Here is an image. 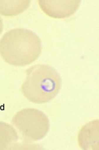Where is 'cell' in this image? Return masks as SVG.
<instances>
[{"instance_id": "obj_1", "label": "cell", "mask_w": 99, "mask_h": 150, "mask_svg": "<svg viewBox=\"0 0 99 150\" xmlns=\"http://www.w3.org/2000/svg\"><path fill=\"white\" fill-rule=\"evenodd\" d=\"M42 51L39 37L27 29L9 30L0 40V56L6 63L13 66L32 64L38 58Z\"/></svg>"}, {"instance_id": "obj_2", "label": "cell", "mask_w": 99, "mask_h": 150, "mask_svg": "<svg viewBox=\"0 0 99 150\" xmlns=\"http://www.w3.org/2000/svg\"><path fill=\"white\" fill-rule=\"evenodd\" d=\"M26 74L21 90L23 96L33 103H47L53 100L61 89L60 75L50 66L35 65L27 69Z\"/></svg>"}, {"instance_id": "obj_3", "label": "cell", "mask_w": 99, "mask_h": 150, "mask_svg": "<svg viewBox=\"0 0 99 150\" xmlns=\"http://www.w3.org/2000/svg\"><path fill=\"white\" fill-rule=\"evenodd\" d=\"M12 123L23 139L37 141L43 139L49 132L50 123L44 113L39 110L27 108L20 110L13 117Z\"/></svg>"}, {"instance_id": "obj_4", "label": "cell", "mask_w": 99, "mask_h": 150, "mask_svg": "<svg viewBox=\"0 0 99 150\" xmlns=\"http://www.w3.org/2000/svg\"><path fill=\"white\" fill-rule=\"evenodd\" d=\"M81 0H37L45 15L54 19L68 18L76 13Z\"/></svg>"}, {"instance_id": "obj_5", "label": "cell", "mask_w": 99, "mask_h": 150, "mask_svg": "<svg viewBox=\"0 0 99 150\" xmlns=\"http://www.w3.org/2000/svg\"><path fill=\"white\" fill-rule=\"evenodd\" d=\"M99 121L94 120L84 125L79 132L78 142L84 150H95L99 146Z\"/></svg>"}, {"instance_id": "obj_6", "label": "cell", "mask_w": 99, "mask_h": 150, "mask_svg": "<svg viewBox=\"0 0 99 150\" xmlns=\"http://www.w3.org/2000/svg\"><path fill=\"white\" fill-rule=\"evenodd\" d=\"M31 0H0V15L6 17L17 16L25 12Z\"/></svg>"}, {"instance_id": "obj_7", "label": "cell", "mask_w": 99, "mask_h": 150, "mask_svg": "<svg viewBox=\"0 0 99 150\" xmlns=\"http://www.w3.org/2000/svg\"><path fill=\"white\" fill-rule=\"evenodd\" d=\"M19 139L18 133L12 125L0 121V150L13 146Z\"/></svg>"}, {"instance_id": "obj_8", "label": "cell", "mask_w": 99, "mask_h": 150, "mask_svg": "<svg viewBox=\"0 0 99 150\" xmlns=\"http://www.w3.org/2000/svg\"><path fill=\"white\" fill-rule=\"evenodd\" d=\"M3 28H4V24H3V21L0 16V35L3 32Z\"/></svg>"}]
</instances>
